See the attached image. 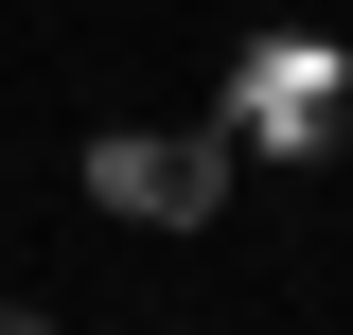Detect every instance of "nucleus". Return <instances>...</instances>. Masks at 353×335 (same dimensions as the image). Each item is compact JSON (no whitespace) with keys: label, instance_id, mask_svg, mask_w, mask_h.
<instances>
[{"label":"nucleus","instance_id":"f257e3e1","mask_svg":"<svg viewBox=\"0 0 353 335\" xmlns=\"http://www.w3.org/2000/svg\"><path fill=\"white\" fill-rule=\"evenodd\" d=\"M88 194H106V212H176V230H194V212H212L230 194V159H212V141H88Z\"/></svg>","mask_w":353,"mask_h":335},{"label":"nucleus","instance_id":"f03ea898","mask_svg":"<svg viewBox=\"0 0 353 335\" xmlns=\"http://www.w3.org/2000/svg\"><path fill=\"white\" fill-rule=\"evenodd\" d=\"M0 335H53V318H36V300H0Z\"/></svg>","mask_w":353,"mask_h":335}]
</instances>
